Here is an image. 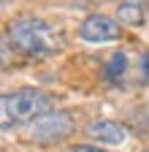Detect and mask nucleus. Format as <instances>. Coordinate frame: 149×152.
Listing matches in <instances>:
<instances>
[{
	"label": "nucleus",
	"instance_id": "obj_1",
	"mask_svg": "<svg viewBox=\"0 0 149 152\" xmlns=\"http://www.w3.org/2000/svg\"><path fill=\"white\" fill-rule=\"evenodd\" d=\"M6 38L27 57H52L63 49V33L41 16H19L6 30Z\"/></svg>",
	"mask_w": 149,
	"mask_h": 152
},
{
	"label": "nucleus",
	"instance_id": "obj_2",
	"mask_svg": "<svg viewBox=\"0 0 149 152\" xmlns=\"http://www.w3.org/2000/svg\"><path fill=\"white\" fill-rule=\"evenodd\" d=\"M54 95L46 90H35V87H22L6 92L0 101V111H3V128L8 125H25V122H35L38 117L54 111Z\"/></svg>",
	"mask_w": 149,
	"mask_h": 152
},
{
	"label": "nucleus",
	"instance_id": "obj_3",
	"mask_svg": "<svg viewBox=\"0 0 149 152\" xmlns=\"http://www.w3.org/2000/svg\"><path fill=\"white\" fill-rule=\"evenodd\" d=\"M76 122H73V111L68 109H54L44 117H38L33 125H30V139L38 144V147H49V144H60L65 141Z\"/></svg>",
	"mask_w": 149,
	"mask_h": 152
},
{
	"label": "nucleus",
	"instance_id": "obj_4",
	"mask_svg": "<svg viewBox=\"0 0 149 152\" xmlns=\"http://www.w3.org/2000/svg\"><path fill=\"white\" fill-rule=\"evenodd\" d=\"M119 35H122V25L103 14H89L79 25V38L87 44H111L119 41Z\"/></svg>",
	"mask_w": 149,
	"mask_h": 152
},
{
	"label": "nucleus",
	"instance_id": "obj_5",
	"mask_svg": "<svg viewBox=\"0 0 149 152\" xmlns=\"http://www.w3.org/2000/svg\"><path fill=\"white\" fill-rule=\"evenodd\" d=\"M84 133L100 144H125L127 141V128L117 120H92L84 125Z\"/></svg>",
	"mask_w": 149,
	"mask_h": 152
},
{
	"label": "nucleus",
	"instance_id": "obj_6",
	"mask_svg": "<svg viewBox=\"0 0 149 152\" xmlns=\"http://www.w3.org/2000/svg\"><path fill=\"white\" fill-rule=\"evenodd\" d=\"M149 8L141 3V0H122L117 6V22L119 25H130V27H141L146 22Z\"/></svg>",
	"mask_w": 149,
	"mask_h": 152
},
{
	"label": "nucleus",
	"instance_id": "obj_7",
	"mask_svg": "<svg viewBox=\"0 0 149 152\" xmlns=\"http://www.w3.org/2000/svg\"><path fill=\"white\" fill-rule=\"evenodd\" d=\"M127 65H130V54L127 52H114L108 54V60L103 65V79L108 84H119L125 76H127Z\"/></svg>",
	"mask_w": 149,
	"mask_h": 152
},
{
	"label": "nucleus",
	"instance_id": "obj_8",
	"mask_svg": "<svg viewBox=\"0 0 149 152\" xmlns=\"http://www.w3.org/2000/svg\"><path fill=\"white\" fill-rule=\"evenodd\" d=\"M138 79L141 84H149V52L138 54Z\"/></svg>",
	"mask_w": 149,
	"mask_h": 152
},
{
	"label": "nucleus",
	"instance_id": "obj_9",
	"mask_svg": "<svg viewBox=\"0 0 149 152\" xmlns=\"http://www.w3.org/2000/svg\"><path fill=\"white\" fill-rule=\"evenodd\" d=\"M68 152H111V149H103L95 144H73V147H68Z\"/></svg>",
	"mask_w": 149,
	"mask_h": 152
},
{
	"label": "nucleus",
	"instance_id": "obj_10",
	"mask_svg": "<svg viewBox=\"0 0 149 152\" xmlns=\"http://www.w3.org/2000/svg\"><path fill=\"white\" fill-rule=\"evenodd\" d=\"M3 6H8V0H3Z\"/></svg>",
	"mask_w": 149,
	"mask_h": 152
},
{
	"label": "nucleus",
	"instance_id": "obj_11",
	"mask_svg": "<svg viewBox=\"0 0 149 152\" xmlns=\"http://www.w3.org/2000/svg\"><path fill=\"white\" fill-rule=\"evenodd\" d=\"M141 152H149V147H146V149H141Z\"/></svg>",
	"mask_w": 149,
	"mask_h": 152
}]
</instances>
